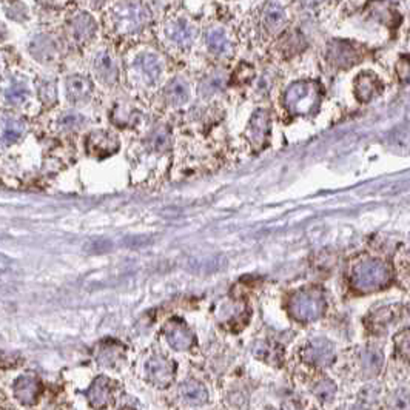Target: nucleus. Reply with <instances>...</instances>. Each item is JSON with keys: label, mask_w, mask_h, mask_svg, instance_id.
<instances>
[{"label": "nucleus", "mask_w": 410, "mask_h": 410, "mask_svg": "<svg viewBox=\"0 0 410 410\" xmlns=\"http://www.w3.org/2000/svg\"><path fill=\"white\" fill-rule=\"evenodd\" d=\"M324 309H326V300H324L322 290L318 287H306L297 290L289 301V312L296 321H313L320 318Z\"/></svg>", "instance_id": "obj_1"}, {"label": "nucleus", "mask_w": 410, "mask_h": 410, "mask_svg": "<svg viewBox=\"0 0 410 410\" xmlns=\"http://www.w3.org/2000/svg\"><path fill=\"white\" fill-rule=\"evenodd\" d=\"M390 269L381 261H364L356 264L352 272V286L360 292H373L387 286Z\"/></svg>", "instance_id": "obj_2"}, {"label": "nucleus", "mask_w": 410, "mask_h": 410, "mask_svg": "<svg viewBox=\"0 0 410 410\" xmlns=\"http://www.w3.org/2000/svg\"><path fill=\"white\" fill-rule=\"evenodd\" d=\"M320 102V90L313 82H296L286 92V107L296 115L312 113Z\"/></svg>", "instance_id": "obj_3"}, {"label": "nucleus", "mask_w": 410, "mask_h": 410, "mask_svg": "<svg viewBox=\"0 0 410 410\" xmlns=\"http://www.w3.org/2000/svg\"><path fill=\"white\" fill-rule=\"evenodd\" d=\"M115 19L116 25L121 30L125 31H136L141 30L148 21V11L141 3L128 2L119 6L115 11Z\"/></svg>", "instance_id": "obj_4"}, {"label": "nucleus", "mask_w": 410, "mask_h": 410, "mask_svg": "<svg viewBox=\"0 0 410 410\" xmlns=\"http://www.w3.org/2000/svg\"><path fill=\"white\" fill-rule=\"evenodd\" d=\"M147 378L159 389H165L171 384L175 376V364L161 355L151 356L147 362Z\"/></svg>", "instance_id": "obj_5"}, {"label": "nucleus", "mask_w": 410, "mask_h": 410, "mask_svg": "<svg viewBox=\"0 0 410 410\" xmlns=\"http://www.w3.org/2000/svg\"><path fill=\"white\" fill-rule=\"evenodd\" d=\"M85 148L92 156L107 157L116 153L119 148V141L115 135L108 133V131H92L87 136Z\"/></svg>", "instance_id": "obj_6"}, {"label": "nucleus", "mask_w": 410, "mask_h": 410, "mask_svg": "<svg viewBox=\"0 0 410 410\" xmlns=\"http://www.w3.org/2000/svg\"><path fill=\"white\" fill-rule=\"evenodd\" d=\"M165 338L171 347L177 352H184L188 350L195 344V335L191 333V330L185 326V322L179 320L170 321L164 329Z\"/></svg>", "instance_id": "obj_7"}, {"label": "nucleus", "mask_w": 410, "mask_h": 410, "mask_svg": "<svg viewBox=\"0 0 410 410\" xmlns=\"http://www.w3.org/2000/svg\"><path fill=\"white\" fill-rule=\"evenodd\" d=\"M333 356L332 344L326 340H315L309 342L302 352V358L313 366H327L332 362Z\"/></svg>", "instance_id": "obj_8"}, {"label": "nucleus", "mask_w": 410, "mask_h": 410, "mask_svg": "<svg viewBox=\"0 0 410 410\" xmlns=\"http://www.w3.org/2000/svg\"><path fill=\"white\" fill-rule=\"evenodd\" d=\"M42 393V384L41 381L35 376L25 375L21 376L14 382V396L19 402H22L25 406H31L39 400V396Z\"/></svg>", "instance_id": "obj_9"}, {"label": "nucleus", "mask_w": 410, "mask_h": 410, "mask_svg": "<svg viewBox=\"0 0 410 410\" xmlns=\"http://www.w3.org/2000/svg\"><path fill=\"white\" fill-rule=\"evenodd\" d=\"M329 61L336 67H352L360 59V52L347 42H333L329 46Z\"/></svg>", "instance_id": "obj_10"}, {"label": "nucleus", "mask_w": 410, "mask_h": 410, "mask_svg": "<svg viewBox=\"0 0 410 410\" xmlns=\"http://www.w3.org/2000/svg\"><path fill=\"white\" fill-rule=\"evenodd\" d=\"M167 37L175 45L181 46V48H187L195 41V28L193 25L188 23L184 19H177V21H173L168 23L167 26Z\"/></svg>", "instance_id": "obj_11"}, {"label": "nucleus", "mask_w": 410, "mask_h": 410, "mask_svg": "<svg viewBox=\"0 0 410 410\" xmlns=\"http://www.w3.org/2000/svg\"><path fill=\"white\" fill-rule=\"evenodd\" d=\"M261 21L264 28L273 35V32L282 30L284 25H286L287 22L286 10H284L280 3L273 2L272 0V2H269L266 6H264Z\"/></svg>", "instance_id": "obj_12"}, {"label": "nucleus", "mask_w": 410, "mask_h": 410, "mask_svg": "<svg viewBox=\"0 0 410 410\" xmlns=\"http://www.w3.org/2000/svg\"><path fill=\"white\" fill-rule=\"evenodd\" d=\"M205 43H207L208 50L217 56H226L231 51L230 37L221 26H211L205 35Z\"/></svg>", "instance_id": "obj_13"}, {"label": "nucleus", "mask_w": 410, "mask_h": 410, "mask_svg": "<svg viewBox=\"0 0 410 410\" xmlns=\"http://www.w3.org/2000/svg\"><path fill=\"white\" fill-rule=\"evenodd\" d=\"M92 92V84L85 76H70L67 81V96L71 102L79 104L88 101Z\"/></svg>", "instance_id": "obj_14"}, {"label": "nucleus", "mask_w": 410, "mask_h": 410, "mask_svg": "<svg viewBox=\"0 0 410 410\" xmlns=\"http://www.w3.org/2000/svg\"><path fill=\"white\" fill-rule=\"evenodd\" d=\"M381 82L380 79L376 77L372 72H362L358 77H356V82H355V91H356V96H358L360 101H370V99H373L378 92L381 91Z\"/></svg>", "instance_id": "obj_15"}, {"label": "nucleus", "mask_w": 410, "mask_h": 410, "mask_svg": "<svg viewBox=\"0 0 410 410\" xmlns=\"http://www.w3.org/2000/svg\"><path fill=\"white\" fill-rule=\"evenodd\" d=\"M111 381L101 376L95 382H92L91 387L88 389L87 396L91 402L92 407H107L111 401Z\"/></svg>", "instance_id": "obj_16"}, {"label": "nucleus", "mask_w": 410, "mask_h": 410, "mask_svg": "<svg viewBox=\"0 0 410 410\" xmlns=\"http://www.w3.org/2000/svg\"><path fill=\"white\" fill-rule=\"evenodd\" d=\"M179 395L184 402L191 406H201L205 401L208 400V392L201 382L195 380H188L181 384L179 387Z\"/></svg>", "instance_id": "obj_17"}, {"label": "nucleus", "mask_w": 410, "mask_h": 410, "mask_svg": "<svg viewBox=\"0 0 410 410\" xmlns=\"http://www.w3.org/2000/svg\"><path fill=\"white\" fill-rule=\"evenodd\" d=\"M136 67L137 70L142 72L144 79L150 84H155L157 79L161 77L162 67L159 59H157L155 55L151 52H145V55H141L136 59Z\"/></svg>", "instance_id": "obj_18"}, {"label": "nucleus", "mask_w": 410, "mask_h": 410, "mask_svg": "<svg viewBox=\"0 0 410 410\" xmlns=\"http://www.w3.org/2000/svg\"><path fill=\"white\" fill-rule=\"evenodd\" d=\"M95 71L102 82L113 84L117 79V68L108 52H101L95 61Z\"/></svg>", "instance_id": "obj_19"}, {"label": "nucleus", "mask_w": 410, "mask_h": 410, "mask_svg": "<svg viewBox=\"0 0 410 410\" xmlns=\"http://www.w3.org/2000/svg\"><path fill=\"white\" fill-rule=\"evenodd\" d=\"M165 97H167V101L171 105H182L187 102L190 97V88L187 82L179 77L173 79L165 88Z\"/></svg>", "instance_id": "obj_20"}, {"label": "nucleus", "mask_w": 410, "mask_h": 410, "mask_svg": "<svg viewBox=\"0 0 410 410\" xmlns=\"http://www.w3.org/2000/svg\"><path fill=\"white\" fill-rule=\"evenodd\" d=\"M267 116L264 111H257V113L251 119V124H250V135L253 137L255 142H264V139H266L267 135Z\"/></svg>", "instance_id": "obj_21"}, {"label": "nucleus", "mask_w": 410, "mask_h": 410, "mask_svg": "<svg viewBox=\"0 0 410 410\" xmlns=\"http://www.w3.org/2000/svg\"><path fill=\"white\" fill-rule=\"evenodd\" d=\"M25 131V124L21 121V119L11 117L6 121L5 128H3V141L6 144H12L16 142L19 137L23 135Z\"/></svg>", "instance_id": "obj_22"}, {"label": "nucleus", "mask_w": 410, "mask_h": 410, "mask_svg": "<svg viewBox=\"0 0 410 410\" xmlns=\"http://www.w3.org/2000/svg\"><path fill=\"white\" fill-rule=\"evenodd\" d=\"M72 28H75L77 39L85 41V39H90L92 32H95V22L91 21V17L81 14L75 19V26Z\"/></svg>", "instance_id": "obj_23"}, {"label": "nucleus", "mask_w": 410, "mask_h": 410, "mask_svg": "<svg viewBox=\"0 0 410 410\" xmlns=\"http://www.w3.org/2000/svg\"><path fill=\"white\" fill-rule=\"evenodd\" d=\"M395 346H396V352L400 353L401 358L410 361V329L402 330L401 333L396 335Z\"/></svg>", "instance_id": "obj_24"}, {"label": "nucleus", "mask_w": 410, "mask_h": 410, "mask_svg": "<svg viewBox=\"0 0 410 410\" xmlns=\"http://www.w3.org/2000/svg\"><path fill=\"white\" fill-rule=\"evenodd\" d=\"M5 96L11 104H22L25 102V99L28 97V90H26L22 84L14 82L5 91Z\"/></svg>", "instance_id": "obj_25"}, {"label": "nucleus", "mask_w": 410, "mask_h": 410, "mask_svg": "<svg viewBox=\"0 0 410 410\" xmlns=\"http://www.w3.org/2000/svg\"><path fill=\"white\" fill-rule=\"evenodd\" d=\"M362 361H364V362H362V367H364L366 372L376 373L381 367L382 358H381L380 352H376V350H370V352H367L364 355V360H362Z\"/></svg>", "instance_id": "obj_26"}, {"label": "nucleus", "mask_w": 410, "mask_h": 410, "mask_svg": "<svg viewBox=\"0 0 410 410\" xmlns=\"http://www.w3.org/2000/svg\"><path fill=\"white\" fill-rule=\"evenodd\" d=\"M335 384L332 381H329V380H324V381H321L318 386H316V389H315V395L318 396V398L321 400V401H330L333 398V395H335Z\"/></svg>", "instance_id": "obj_27"}, {"label": "nucleus", "mask_w": 410, "mask_h": 410, "mask_svg": "<svg viewBox=\"0 0 410 410\" xmlns=\"http://www.w3.org/2000/svg\"><path fill=\"white\" fill-rule=\"evenodd\" d=\"M41 92H39V95H41V99L42 101L46 104V105H51L52 102L56 101V87H55V84L52 82H48V81H45L43 84H41Z\"/></svg>", "instance_id": "obj_28"}, {"label": "nucleus", "mask_w": 410, "mask_h": 410, "mask_svg": "<svg viewBox=\"0 0 410 410\" xmlns=\"http://www.w3.org/2000/svg\"><path fill=\"white\" fill-rule=\"evenodd\" d=\"M153 144L156 150H162L168 145V135L165 131H157L156 136L153 137Z\"/></svg>", "instance_id": "obj_29"}]
</instances>
